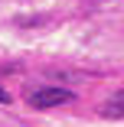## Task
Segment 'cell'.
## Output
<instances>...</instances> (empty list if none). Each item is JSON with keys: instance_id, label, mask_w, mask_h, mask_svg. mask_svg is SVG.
I'll list each match as a JSON object with an SVG mask.
<instances>
[{"instance_id": "obj_1", "label": "cell", "mask_w": 124, "mask_h": 127, "mask_svg": "<svg viewBox=\"0 0 124 127\" xmlns=\"http://www.w3.org/2000/svg\"><path fill=\"white\" fill-rule=\"evenodd\" d=\"M75 98L72 95V88H56V85H49V88H36V91H30V108H36V111H46V108H56V104H69V101Z\"/></svg>"}, {"instance_id": "obj_2", "label": "cell", "mask_w": 124, "mask_h": 127, "mask_svg": "<svg viewBox=\"0 0 124 127\" xmlns=\"http://www.w3.org/2000/svg\"><path fill=\"white\" fill-rule=\"evenodd\" d=\"M101 114H105V117H124V88H121L111 101L101 104Z\"/></svg>"}, {"instance_id": "obj_3", "label": "cell", "mask_w": 124, "mask_h": 127, "mask_svg": "<svg viewBox=\"0 0 124 127\" xmlns=\"http://www.w3.org/2000/svg\"><path fill=\"white\" fill-rule=\"evenodd\" d=\"M0 104H10V91H3V88H0Z\"/></svg>"}]
</instances>
